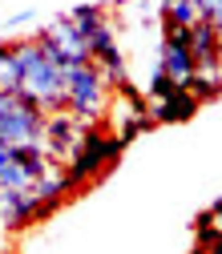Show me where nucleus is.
<instances>
[{"label":"nucleus","instance_id":"1","mask_svg":"<svg viewBox=\"0 0 222 254\" xmlns=\"http://www.w3.org/2000/svg\"><path fill=\"white\" fill-rule=\"evenodd\" d=\"M16 61H20V93L33 97L45 113L65 109V65L33 37L16 41Z\"/></svg>","mask_w":222,"mask_h":254},{"label":"nucleus","instance_id":"2","mask_svg":"<svg viewBox=\"0 0 222 254\" xmlns=\"http://www.w3.org/2000/svg\"><path fill=\"white\" fill-rule=\"evenodd\" d=\"M109 85L101 77V69L85 61V65H65V109L77 113L81 121L97 125L109 113Z\"/></svg>","mask_w":222,"mask_h":254},{"label":"nucleus","instance_id":"3","mask_svg":"<svg viewBox=\"0 0 222 254\" xmlns=\"http://www.w3.org/2000/svg\"><path fill=\"white\" fill-rule=\"evenodd\" d=\"M45 121L49 113L24 97V93H12V89H0V141L4 145H33V141H45Z\"/></svg>","mask_w":222,"mask_h":254},{"label":"nucleus","instance_id":"4","mask_svg":"<svg viewBox=\"0 0 222 254\" xmlns=\"http://www.w3.org/2000/svg\"><path fill=\"white\" fill-rule=\"evenodd\" d=\"M121 149H125V141L117 133H105V129H97V125H89L85 137H81V145H77V153L69 157V166H65L69 178H73V186L105 178V170L121 157Z\"/></svg>","mask_w":222,"mask_h":254},{"label":"nucleus","instance_id":"5","mask_svg":"<svg viewBox=\"0 0 222 254\" xmlns=\"http://www.w3.org/2000/svg\"><path fill=\"white\" fill-rule=\"evenodd\" d=\"M37 41L61 61V65H85V61H93L89 41L81 37V28H77L69 16H53L41 33H37Z\"/></svg>","mask_w":222,"mask_h":254},{"label":"nucleus","instance_id":"6","mask_svg":"<svg viewBox=\"0 0 222 254\" xmlns=\"http://www.w3.org/2000/svg\"><path fill=\"white\" fill-rule=\"evenodd\" d=\"M85 129H89V121H81V117L69 113V109L49 113V121H45V149H49V157L61 162V166H69V157L77 153Z\"/></svg>","mask_w":222,"mask_h":254},{"label":"nucleus","instance_id":"7","mask_svg":"<svg viewBox=\"0 0 222 254\" xmlns=\"http://www.w3.org/2000/svg\"><path fill=\"white\" fill-rule=\"evenodd\" d=\"M53 210L33 194V190H0V230H24L33 222L49 218Z\"/></svg>","mask_w":222,"mask_h":254},{"label":"nucleus","instance_id":"8","mask_svg":"<svg viewBox=\"0 0 222 254\" xmlns=\"http://www.w3.org/2000/svg\"><path fill=\"white\" fill-rule=\"evenodd\" d=\"M190 53H194V65L202 73H218L222 69V45H218V24L214 20L190 24Z\"/></svg>","mask_w":222,"mask_h":254},{"label":"nucleus","instance_id":"9","mask_svg":"<svg viewBox=\"0 0 222 254\" xmlns=\"http://www.w3.org/2000/svg\"><path fill=\"white\" fill-rule=\"evenodd\" d=\"M198 105H202V101L194 97V93H190L186 85H178L170 97H162V101L149 105V117H153V125H178V121H190V117H194Z\"/></svg>","mask_w":222,"mask_h":254},{"label":"nucleus","instance_id":"10","mask_svg":"<svg viewBox=\"0 0 222 254\" xmlns=\"http://www.w3.org/2000/svg\"><path fill=\"white\" fill-rule=\"evenodd\" d=\"M65 16H69V20L81 28V37H85V41H89L93 33H97L101 24H109V12H105V4H73Z\"/></svg>","mask_w":222,"mask_h":254},{"label":"nucleus","instance_id":"11","mask_svg":"<svg viewBox=\"0 0 222 254\" xmlns=\"http://www.w3.org/2000/svg\"><path fill=\"white\" fill-rule=\"evenodd\" d=\"M157 8H162V24H182V28H190V24L202 20L198 0H162Z\"/></svg>","mask_w":222,"mask_h":254},{"label":"nucleus","instance_id":"12","mask_svg":"<svg viewBox=\"0 0 222 254\" xmlns=\"http://www.w3.org/2000/svg\"><path fill=\"white\" fill-rule=\"evenodd\" d=\"M0 89L20 93V61H16V41H0Z\"/></svg>","mask_w":222,"mask_h":254},{"label":"nucleus","instance_id":"13","mask_svg":"<svg viewBox=\"0 0 222 254\" xmlns=\"http://www.w3.org/2000/svg\"><path fill=\"white\" fill-rule=\"evenodd\" d=\"M186 89L194 93L198 101H210V97H218V93H222V69H218V73H202V69H198L194 77L186 81Z\"/></svg>","mask_w":222,"mask_h":254},{"label":"nucleus","instance_id":"14","mask_svg":"<svg viewBox=\"0 0 222 254\" xmlns=\"http://www.w3.org/2000/svg\"><path fill=\"white\" fill-rule=\"evenodd\" d=\"M174 89H178V81H174L162 65H153V73H149V81H146V97H149V101H162V97H170Z\"/></svg>","mask_w":222,"mask_h":254},{"label":"nucleus","instance_id":"15","mask_svg":"<svg viewBox=\"0 0 222 254\" xmlns=\"http://www.w3.org/2000/svg\"><path fill=\"white\" fill-rule=\"evenodd\" d=\"M198 8H202V20L222 24V0H198Z\"/></svg>","mask_w":222,"mask_h":254},{"label":"nucleus","instance_id":"16","mask_svg":"<svg viewBox=\"0 0 222 254\" xmlns=\"http://www.w3.org/2000/svg\"><path fill=\"white\" fill-rule=\"evenodd\" d=\"M37 12L33 8H24V12H16V16H8V28H16V24H28V20H33Z\"/></svg>","mask_w":222,"mask_h":254},{"label":"nucleus","instance_id":"17","mask_svg":"<svg viewBox=\"0 0 222 254\" xmlns=\"http://www.w3.org/2000/svg\"><path fill=\"white\" fill-rule=\"evenodd\" d=\"M12 162V145H4V141H0V174H4V166Z\"/></svg>","mask_w":222,"mask_h":254},{"label":"nucleus","instance_id":"18","mask_svg":"<svg viewBox=\"0 0 222 254\" xmlns=\"http://www.w3.org/2000/svg\"><path fill=\"white\" fill-rule=\"evenodd\" d=\"M210 214H222V198H218V202H210Z\"/></svg>","mask_w":222,"mask_h":254},{"label":"nucleus","instance_id":"19","mask_svg":"<svg viewBox=\"0 0 222 254\" xmlns=\"http://www.w3.org/2000/svg\"><path fill=\"white\" fill-rule=\"evenodd\" d=\"M218 45H222V24H218Z\"/></svg>","mask_w":222,"mask_h":254},{"label":"nucleus","instance_id":"20","mask_svg":"<svg viewBox=\"0 0 222 254\" xmlns=\"http://www.w3.org/2000/svg\"><path fill=\"white\" fill-rule=\"evenodd\" d=\"M0 254H4V246H0Z\"/></svg>","mask_w":222,"mask_h":254}]
</instances>
